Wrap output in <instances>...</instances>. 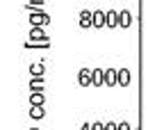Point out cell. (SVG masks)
I'll return each instance as SVG.
<instances>
[{"label":"cell","mask_w":148,"mask_h":130,"mask_svg":"<svg viewBox=\"0 0 148 130\" xmlns=\"http://www.w3.org/2000/svg\"><path fill=\"white\" fill-rule=\"evenodd\" d=\"M77 82H80L82 87H89V85H93V75H91V71L82 69V71L77 73Z\"/></svg>","instance_id":"1"},{"label":"cell","mask_w":148,"mask_h":130,"mask_svg":"<svg viewBox=\"0 0 148 130\" xmlns=\"http://www.w3.org/2000/svg\"><path fill=\"white\" fill-rule=\"evenodd\" d=\"M105 85H110V87L119 85V71H114V69H107V71H105Z\"/></svg>","instance_id":"2"},{"label":"cell","mask_w":148,"mask_h":130,"mask_svg":"<svg viewBox=\"0 0 148 130\" xmlns=\"http://www.w3.org/2000/svg\"><path fill=\"white\" fill-rule=\"evenodd\" d=\"M80 25H82V28L93 25V14L89 12V9H82V14H80Z\"/></svg>","instance_id":"3"},{"label":"cell","mask_w":148,"mask_h":130,"mask_svg":"<svg viewBox=\"0 0 148 130\" xmlns=\"http://www.w3.org/2000/svg\"><path fill=\"white\" fill-rule=\"evenodd\" d=\"M93 25H96V28L107 25V14H103V12H93Z\"/></svg>","instance_id":"4"},{"label":"cell","mask_w":148,"mask_h":130,"mask_svg":"<svg viewBox=\"0 0 148 130\" xmlns=\"http://www.w3.org/2000/svg\"><path fill=\"white\" fill-rule=\"evenodd\" d=\"M119 85H121V87H128L130 85V71L128 69H121V71H119Z\"/></svg>","instance_id":"5"},{"label":"cell","mask_w":148,"mask_h":130,"mask_svg":"<svg viewBox=\"0 0 148 130\" xmlns=\"http://www.w3.org/2000/svg\"><path fill=\"white\" fill-rule=\"evenodd\" d=\"M107 25H110V28H116V25H121V23H119V14H116L114 9H112V12H107Z\"/></svg>","instance_id":"6"},{"label":"cell","mask_w":148,"mask_h":130,"mask_svg":"<svg viewBox=\"0 0 148 130\" xmlns=\"http://www.w3.org/2000/svg\"><path fill=\"white\" fill-rule=\"evenodd\" d=\"M119 21H121V28H130V23H132L130 12H121V14H119Z\"/></svg>","instance_id":"7"},{"label":"cell","mask_w":148,"mask_h":130,"mask_svg":"<svg viewBox=\"0 0 148 130\" xmlns=\"http://www.w3.org/2000/svg\"><path fill=\"white\" fill-rule=\"evenodd\" d=\"M91 75H93V85H103L105 82V71L96 69V71H91Z\"/></svg>","instance_id":"8"},{"label":"cell","mask_w":148,"mask_h":130,"mask_svg":"<svg viewBox=\"0 0 148 130\" xmlns=\"http://www.w3.org/2000/svg\"><path fill=\"white\" fill-rule=\"evenodd\" d=\"M32 119H41L43 116V107L41 105H32V114H30Z\"/></svg>","instance_id":"9"},{"label":"cell","mask_w":148,"mask_h":130,"mask_svg":"<svg viewBox=\"0 0 148 130\" xmlns=\"http://www.w3.org/2000/svg\"><path fill=\"white\" fill-rule=\"evenodd\" d=\"M32 23H34V25H43V23H48V16H41V14H32Z\"/></svg>","instance_id":"10"},{"label":"cell","mask_w":148,"mask_h":130,"mask_svg":"<svg viewBox=\"0 0 148 130\" xmlns=\"http://www.w3.org/2000/svg\"><path fill=\"white\" fill-rule=\"evenodd\" d=\"M30 100H32V105H41V103H43V94L34 91V94H32V98H30Z\"/></svg>","instance_id":"11"},{"label":"cell","mask_w":148,"mask_h":130,"mask_svg":"<svg viewBox=\"0 0 148 130\" xmlns=\"http://www.w3.org/2000/svg\"><path fill=\"white\" fill-rule=\"evenodd\" d=\"M30 71H32V75H41L46 69H43V64H32V66H30Z\"/></svg>","instance_id":"12"},{"label":"cell","mask_w":148,"mask_h":130,"mask_svg":"<svg viewBox=\"0 0 148 130\" xmlns=\"http://www.w3.org/2000/svg\"><path fill=\"white\" fill-rule=\"evenodd\" d=\"M30 37H32V39H41V41H48V37H43V34H41V30H39V28H34V30H32V32H30Z\"/></svg>","instance_id":"13"},{"label":"cell","mask_w":148,"mask_h":130,"mask_svg":"<svg viewBox=\"0 0 148 130\" xmlns=\"http://www.w3.org/2000/svg\"><path fill=\"white\" fill-rule=\"evenodd\" d=\"M105 130H119V126L116 123H105Z\"/></svg>","instance_id":"14"},{"label":"cell","mask_w":148,"mask_h":130,"mask_svg":"<svg viewBox=\"0 0 148 130\" xmlns=\"http://www.w3.org/2000/svg\"><path fill=\"white\" fill-rule=\"evenodd\" d=\"M91 130H105V126H103V123H93Z\"/></svg>","instance_id":"15"},{"label":"cell","mask_w":148,"mask_h":130,"mask_svg":"<svg viewBox=\"0 0 148 130\" xmlns=\"http://www.w3.org/2000/svg\"><path fill=\"white\" fill-rule=\"evenodd\" d=\"M119 130H130V126L125 123V121H123V123H119Z\"/></svg>","instance_id":"16"},{"label":"cell","mask_w":148,"mask_h":130,"mask_svg":"<svg viewBox=\"0 0 148 130\" xmlns=\"http://www.w3.org/2000/svg\"><path fill=\"white\" fill-rule=\"evenodd\" d=\"M80 130H91V126H89V123H84V126H82Z\"/></svg>","instance_id":"17"},{"label":"cell","mask_w":148,"mask_h":130,"mask_svg":"<svg viewBox=\"0 0 148 130\" xmlns=\"http://www.w3.org/2000/svg\"><path fill=\"white\" fill-rule=\"evenodd\" d=\"M34 130H37V128H34Z\"/></svg>","instance_id":"18"}]
</instances>
